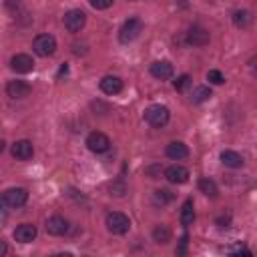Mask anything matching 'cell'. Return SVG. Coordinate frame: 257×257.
<instances>
[{"label":"cell","mask_w":257,"mask_h":257,"mask_svg":"<svg viewBox=\"0 0 257 257\" xmlns=\"http://www.w3.org/2000/svg\"><path fill=\"white\" fill-rule=\"evenodd\" d=\"M171 229L167 227V225H157L155 229H153V241L155 243H159V245H165V243H169L171 241Z\"/></svg>","instance_id":"cell-23"},{"label":"cell","mask_w":257,"mask_h":257,"mask_svg":"<svg viewBox=\"0 0 257 257\" xmlns=\"http://www.w3.org/2000/svg\"><path fill=\"white\" fill-rule=\"evenodd\" d=\"M185 40H187L189 46H207L211 36H209V32L203 26H191L185 32Z\"/></svg>","instance_id":"cell-8"},{"label":"cell","mask_w":257,"mask_h":257,"mask_svg":"<svg viewBox=\"0 0 257 257\" xmlns=\"http://www.w3.org/2000/svg\"><path fill=\"white\" fill-rule=\"evenodd\" d=\"M193 221H195V205L191 199H187L183 203V209H181V225L189 227V225H193Z\"/></svg>","instance_id":"cell-20"},{"label":"cell","mask_w":257,"mask_h":257,"mask_svg":"<svg viewBox=\"0 0 257 257\" xmlns=\"http://www.w3.org/2000/svg\"><path fill=\"white\" fill-rule=\"evenodd\" d=\"M173 199H175V195H173L169 189H157V191L153 193V201H155L157 205H161V207H163V205H169Z\"/></svg>","instance_id":"cell-24"},{"label":"cell","mask_w":257,"mask_h":257,"mask_svg":"<svg viewBox=\"0 0 257 257\" xmlns=\"http://www.w3.org/2000/svg\"><path fill=\"white\" fill-rule=\"evenodd\" d=\"M249 68H251L253 74H257V56H253V58L249 60Z\"/></svg>","instance_id":"cell-31"},{"label":"cell","mask_w":257,"mask_h":257,"mask_svg":"<svg viewBox=\"0 0 257 257\" xmlns=\"http://www.w3.org/2000/svg\"><path fill=\"white\" fill-rule=\"evenodd\" d=\"M32 48L38 56H52L56 52V38L52 34H38L32 42Z\"/></svg>","instance_id":"cell-5"},{"label":"cell","mask_w":257,"mask_h":257,"mask_svg":"<svg viewBox=\"0 0 257 257\" xmlns=\"http://www.w3.org/2000/svg\"><path fill=\"white\" fill-rule=\"evenodd\" d=\"M68 221L62 217V215H52V217H48L46 219V231L50 233V235H64L66 231H68Z\"/></svg>","instance_id":"cell-14"},{"label":"cell","mask_w":257,"mask_h":257,"mask_svg":"<svg viewBox=\"0 0 257 257\" xmlns=\"http://www.w3.org/2000/svg\"><path fill=\"white\" fill-rule=\"evenodd\" d=\"M253 22V14L249 10H235L233 12V24L237 28H249Z\"/></svg>","instance_id":"cell-21"},{"label":"cell","mask_w":257,"mask_h":257,"mask_svg":"<svg viewBox=\"0 0 257 257\" xmlns=\"http://www.w3.org/2000/svg\"><path fill=\"white\" fill-rule=\"evenodd\" d=\"M207 80H209L211 84H223V82H225V76H223L221 70H215V68H213V70L207 72Z\"/></svg>","instance_id":"cell-26"},{"label":"cell","mask_w":257,"mask_h":257,"mask_svg":"<svg viewBox=\"0 0 257 257\" xmlns=\"http://www.w3.org/2000/svg\"><path fill=\"white\" fill-rule=\"evenodd\" d=\"M143 28H145V24H143L141 18H128V20L122 22V26L118 30V40L122 44H128V42H133V40H137L141 36Z\"/></svg>","instance_id":"cell-2"},{"label":"cell","mask_w":257,"mask_h":257,"mask_svg":"<svg viewBox=\"0 0 257 257\" xmlns=\"http://www.w3.org/2000/svg\"><path fill=\"white\" fill-rule=\"evenodd\" d=\"M124 191H126V189H124V185H122L120 181H116V183H112V185H110V195L122 197V195H124Z\"/></svg>","instance_id":"cell-29"},{"label":"cell","mask_w":257,"mask_h":257,"mask_svg":"<svg viewBox=\"0 0 257 257\" xmlns=\"http://www.w3.org/2000/svg\"><path fill=\"white\" fill-rule=\"evenodd\" d=\"M221 163L225 167H229V169H241L245 161L237 151H223L221 153Z\"/></svg>","instance_id":"cell-18"},{"label":"cell","mask_w":257,"mask_h":257,"mask_svg":"<svg viewBox=\"0 0 257 257\" xmlns=\"http://www.w3.org/2000/svg\"><path fill=\"white\" fill-rule=\"evenodd\" d=\"M14 239L18 243H30L36 239V227L32 223H22L14 229Z\"/></svg>","instance_id":"cell-16"},{"label":"cell","mask_w":257,"mask_h":257,"mask_svg":"<svg viewBox=\"0 0 257 257\" xmlns=\"http://www.w3.org/2000/svg\"><path fill=\"white\" fill-rule=\"evenodd\" d=\"M106 229L112 233V235H124L128 229H131V219L120 213V211H112L106 215Z\"/></svg>","instance_id":"cell-3"},{"label":"cell","mask_w":257,"mask_h":257,"mask_svg":"<svg viewBox=\"0 0 257 257\" xmlns=\"http://www.w3.org/2000/svg\"><path fill=\"white\" fill-rule=\"evenodd\" d=\"M165 179L173 185H183L189 181V171L183 165H171L165 169Z\"/></svg>","instance_id":"cell-11"},{"label":"cell","mask_w":257,"mask_h":257,"mask_svg":"<svg viewBox=\"0 0 257 257\" xmlns=\"http://www.w3.org/2000/svg\"><path fill=\"white\" fill-rule=\"evenodd\" d=\"M66 72H68V64H62V66H60V70H58V78H60L62 74H66Z\"/></svg>","instance_id":"cell-32"},{"label":"cell","mask_w":257,"mask_h":257,"mask_svg":"<svg viewBox=\"0 0 257 257\" xmlns=\"http://www.w3.org/2000/svg\"><path fill=\"white\" fill-rule=\"evenodd\" d=\"M10 153H12V157L18 159V161H28V159L34 157V147H32L30 141L22 139V141H16V143L12 145Z\"/></svg>","instance_id":"cell-10"},{"label":"cell","mask_w":257,"mask_h":257,"mask_svg":"<svg viewBox=\"0 0 257 257\" xmlns=\"http://www.w3.org/2000/svg\"><path fill=\"white\" fill-rule=\"evenodd\" d=\"M98 86H100V90H102L104 94H108V96H114V94H118V92L122 90V80H120L118 76H112V74H108V76H102V78H100Z\"/></svg>","instance_id":"cell-13"},{"label":"cell","mask_w":257,"mask_h":257,"mask_svg":"<svg viewBox=\"0 0 257 257\" xmlns=\"http://www.w3.org/2000/svg\"><path fill=\"white\" fill-rule=\"evenodd\" d=\"M26 201H28V191L22 189V187H12V189H6V191L2 193V205H4V207L18 209V207H22Z\"/></svg>","instance_id":"cell-4"},{"label":"cell","mask_w":257,"mask_h":257,"mask_svg":"<svg viewBox=\"0 0 257 257\" xmlns=\"http://www.w3.org/2000/svg\"><path fill=\"white\" fill-rule=\"evenodd\" d=\"M165 153H167V157L173 159V161H181V159H187V157H189V149H187V145L181 143V141L169 143L167 149H165Z\"/></svg>","instance_id":"cell-17"},{"label":"cell","mask_w":257,"mask_h":257,"mask_svg":"<svg viewBox=\"0 0 257 257\" xmlns=\"http://www.w3.org/2000/svg\"><path fill=\"white\" fill-rule=\"evenodd\" d=\"M173 86H175V90H179V92H183L187 86H191V76L189 74H181L175 82H173Z\"/></svg>","instance_id":"cell-25"},{"label":"cell","mask_w":257,"mask_h":257,"mask_svg":"<svg viewBox=\"0 0 257 257\" xmlns=\"http://www.w3.org/2000/svg\"><path fill=\"white\" fill-rule=\"evenodd\" d=\"M199 191H201L203 195L211 197V199H215V197L219 195V187H217V183H215L213 179H209V177L199 179Z\"/></svg>","instance_id":"cell-19"},{"label":"cell","mask_w":257,"mask_h":257,"mask_svg":"<svg viewBox=\"0 0 257 257\" xmlns=\"http://www.w3.org/2000/svg\"><path fill=\"white\" fill-rule=\"evenodd\" d=\"M169 118H171V112L165 104H151L145 108V120L155 128L165 126L169 122Z\"/></svg>","instance_id":"cell-1"},{"label":"cell","mask_w":257,"mask_h":257,"mask_svg":"<svg viewBox=\"0 0 257 257\" xmlns=\"http://www.w3.org/2000/svg\"><path fill=\"white\" fill-rule=\"evenodd\" d=\"M86 147H88L90 153L100 155V153H106V151H108L110 139H108L104 133H100V131H92V133L86 137Z\"/></svg>","instance_id":"cell-7"},{"label":"cell","mask_w":257,"mask_h":257,"mask_svg":"<svg viewBox=\"0 0 257 257\" xmlns=\"http://www.w3.org/2000/svg\"><path fill=\"white\" fill-rule=\"evenodd\" d=\"M229 223H231V217H229V215L217 219V225H219V227H229Z\"/></svg>","instance_id":"cell-30"},{"label":"cell","mask_w":257,"mask_h":257,"mask_svg":"<svg viewBox=\"0 0 257 257\" xmlns=\"http://www.w3.org/2000/svg\"><path fill=\"white\" fill-rule=\"evenodd\" d=\"M10 68H12L14 72L26 74V72H30V70L34 68V60H32V56H28V54H14V56L10 58Z\"/></svg>","instance_id":"cell-12"},{"label":"cell","mask_w":257,"mask_h":257,"mask_svg":"<svg viewBox=\"0 0 257 257\" xmlns=\"http://www.w3.org/2000/svg\"><path fill=\"white\" fill-rule=\"evenodd\" d=\"M173 72H175V68H173V64H171L169 60H155V62L151 64V74H153L155 78H159V80L171 78Z\"/></svg>","instance_id":"cell-15"},{"label":"cell","mask_w":257,"mask_h":257,"mask_svg":"<svg viewBox=\"0 0 257 257\" xmlns=\"http://www.w3.org/2000/svg\"><path fill=\"white\" fill-rule=\"evenodd\" d=\"M147 175H149L151 179H159L161 175H165V171H163L161 165H151V167H147Z\"/></svg>","instance_id":"cell-28"},{"label":"cell","mask_w":257,"mask_h":257,"mask_svg":"<svg viewBox=\"0 0 257 257\" xmlns=\"http://www.w3.org/2000/svg\"><path fill=\"white\" fill-rule=\"evenodd\" d=\"M211 96H213V92H211V88H209V86H205V84L195 86V88H193V92H191V100H193L195 104H201V102L209 100Z\"/></svg>","instance_id":"cell-22"},{"label":"cell","mask_w":257,"mask_h":257,"mask_svg":"<svg viewBox=\"0 0 257 257\" xmlns=\"http://www.w3.org/2000/svg\"><path fill=\"white\" fill-rule=\"evenodd\" d=\"M62 22H64V28L68 32H80L84 28V24H86V14L82 10H78V8H74V10H68L64 14Z\"/></svg>","instance_id":"cell-6"},{"label":"cell","mask_w":257,"mask_h":257,"mask_svg":"<svg viewBox=\"0 0 257 257\" xmlns=\"http://www.w3.org/2000/svg\"><path fill=\"white\" fill-rule=\"evenodd\" d=\"M32 92V86L26 80H10L6 84V94L10 98H26Z\"/></svg>","instance_id":"cell-9"},{"label":"cell","mask_w":257,"mask_h":257,"mask_svg":"<svg viewBox=\"0 0 257 257\" xmlns=\"http://www.w3.org/2000/svg\"><path fill=\"white\" fill-rule=\"evenodd\" d=\"M114 0H88V4L94 8V10H106L112 6Z\"/></svg>","instance_id":"cell-27"}]
</instances>
